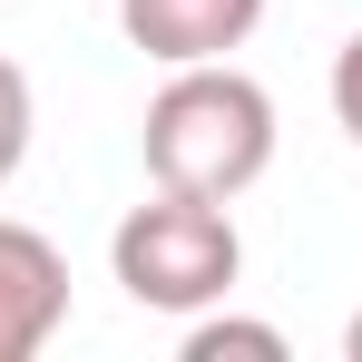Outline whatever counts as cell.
Masks as SVG:
<instances>
[{"label": "cell", "instance_id": "cell-6", "mask_svg": "<svg viewBox=\"0 0 362 362\" xmlns=\"http://www.w3.org/2000/svg\"><path fill=\"white\" fill-rule=\"evenodd\" d=\"M20 157H30V78L0 59V186L20 177Z\"/></svg>", "mask_w": 362, "mask_h": 362}, {"label": "cell", "instance_id": "cell-5", "mask_svg": "<svg viewBox=\"0 0 362 362\" xmlns=\"http://www.w3.org/2000/svg\"><path fill=\"white\" fill-rule=\"evenodd\" d=\"M226 353L284 362V333H274V323H245V313H196V323H186V362H226Z\"/></svg>", "mask_w": 362, "mask_h": 362}, {"label": "cell", "instance_id": "cell-4", "mask_svg": "<svg viewBox=\"0 0 362 362\" xmlns=\"http://www.w3.org/2000/svg\"><path fill=\"white\" fill-rule=\"evenodd\" d=\"M264 0H118V30L127 49H147L157 69H196V59H226L255 40Z\"/></svg>", "mask_w": 362, "mask_h": 362}, {"label": "cell", "instance_id": "cell-3", "mask_svg": "<svg viewBox=\"0 0 362 362\" xmlns=\"http://www.w3.org/2000/svg\"><path fill=\"white\" fill-rule=\"evenodd\" d=\"M69 323V264L40 226L0 216V362H30Z\"/></svg>", "mask_w": 362, "mask_h": 362}, {"label": "cell", "instance_id": "cell-2", "mask_svg": "<svg viewBox=\"0 0 362 362\" xmlns=\"http://www.w3.org/2000/svg\"><path fill=\"white\" fill-rule=\"evenodd\" d=\"M108 264H118L127 303L147 313H206V303L235 294L245 274V235L216 196H186V186H157L147 206H127L118 235H108Z\"/></svg>", "mask_w": 362, "mask_h": 362}, {"label": "cell", "instance_id": "cell-8", "mask_svg": "<svg viewBox=\"0 0 362 362\" xmlns=\"http://www.w3.org/2000/svg\"><path fill=\"white\" fill-rule=\"evenodd\" d=\"M343 353H353V362H362V313H353V323H343Z\"/></svg>", "mask_w": 362, "mask_h": 362}, {"label": "cell", "instance_id": "cell-7", "mask_svg": "<svg viewBox=\"0 0 362 362\" xmlns=\"http://www.w3.org/2000/svg\"><path fill=\"white\" fill-rule=\"evenodd\" d=\"M333 118L353 127V147H362V30L333 49Z\"/></svg>", "mask_w": 362, "mask_h": 362}, {"label": "cell", "instance_id": "cell-1", "mask_svg": "<svg viewBox=\"0 0 362 362\" xmlns=\"http://www.w3.org/2000/svg\"><path fill=\"white\" fill-rule=\"evenodd\" d=\"M137 147H147V177L157 186H186V196L235 206L245 186L274 167V98L235 59H196V69H177L147 98Z\"/></svg>", "mask_w": 362, "mask_h": 362}]
</instances>
